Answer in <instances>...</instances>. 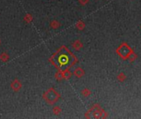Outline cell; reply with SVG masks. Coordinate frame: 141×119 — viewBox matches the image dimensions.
<instances>
[{
    "instance_id": "obj_1",
    "label": "cell",
    "mask_w": 141,
    "mask_h": 119,
    "mask_svg": "<svg viewBox=\"0 0 141 119\" xmlns=\"http://www.w3.org/2000/svg\"><path fill=\"white\" fill-rule=\"evenodd\" d=\"M49 61L58 70H64L74 66L78 59L65 46H61L49 58Z\"/></svg>"
},
{
    "instance_id": "obj_2",
    "label": "cell",
    "mask_w": 141,
    "mask_h": 119,
    "mask_svg": "<svg viewBox=\"0 0 141 119\" xmlns=\"http://www.w3.org/2000/svg\"><path fill=\"white\" fill-rule=\"evenodd\" d=\"M61 95L57 92L53 87L48 89L46 92L42 94V99L49 105H54L59 100Z\"/></svg>"
},
{
    "instance_id": "obj_3",
    "label": "cell",
    "mask_w": 141,
    "mask_h": 119,
    "mask_svg": "<svg viewBox=\"0 0 141 119\" xmlns=\"http://www.w3.org/2000/svg\"><path fill=\"white\" fill-rule=\"evenodd\" d=\"M116 52L120 55V57H121L123 60H127L129 55L133 52V50L128 46L127 43L124 42L117 48Z\"/></svg>"
},
{
    "instance_id": "obj_4",
    "label": "cell",
    "mask_w": 141,
    "mask_h": 119,
    "mask_svg": "<svg viewBox=\"0 0 141 119\" xmlns=\"http://www.w3.org/2000/svg\"><path fill=\"white\" fill-rule=\"evenodd\" d=\"M10 87H11V89H12V90L13 92L18 93L21 89L22 84L21 83V81L19 80L18 79H13L12 82H11Z\"/></svg>"
},
{
    "instance_id": "obj_5",
    "label": "cell",
    "mask_w": 141,
    "mask_h": 119,
    "mask_svg": "<svg viewBox=\"0 0 141 119\" xmlns=\"http://www.w3.org/2000/svg\"><path fill=\"white\" fill-rule=\"evenodd\" d=\"M84 75H85V71H84L83 69L81 67H77L76 69L74 70V75L75 77L78 78V79L83 77Z\"/></svg>"
},
{
    "instance_id": "obj_6",
    "label": "cell",
    "mask_w": 141,
    "mask_h": 119,
    "mask_svg": "<svg viewBox=\"0 0 141 119\" xmlns=\"http://www.w3.org/2000/svg\"><path fill=\"white\" fill-rule=\"evenodd\" d=\"M83 45L79 40H76V41H74L72 43V47L75 50H80L83 48Z\"/></svg>"
},
{
    "instance_id": "obj_7",
    "label": "cell",
    "mask_w": 141,
    "mask_h": 119,
    "mask_svg": "<svg viewBox=\"0 0 141 119\" xmlns=\"http://www.w3.org/2000/svg\"><path fill=\"white\" fill-rule=\"evenodd\" d=\"M60 22L57 20H52L51 22H50V28H52V29L54 30H56V29H58V28L60 27Z\"/></svg>"
},
{
    "instance_id": "obj_8",
    "label": "cell",
    "mask_w": 141,
    "mask_h": 119,
    "mask_svg": "<svg viewBox=\"0 0 141 119\" xmlns=\"http://www.w3.org/2000/svg\"><path fill=\"white\" fill-rule=\"evenodd\" d=\"M75 27L78 30H79V31H83L84 28H85L86 25H85V22H84L82 20H79V21H78L76 22V24H75Z\"/></svg>"
},
{
    "instance_id": "obj_9",
    "label": "cell",
    "mask_w": 141,
    "mask_h": 119,
    "mask_svg": "<svg viewBox=\"0 0 141 119\" xmlns=\"http://www.w3.org/2000/svg\"><path fill=\"white\" fill-rule=\"evenodd\" d=\"M63 71V76H64V80H68L72 76V72L69 70V69H67L64 70H62Z\"/></svg>"
},
{
    "instance_id": "obj_10",
    "label": "cell",
    "mask_w": 141,
    "mask_h": 119,
    "mask_svg": "<svg viewBox=\"0 0 141 119\" xmlns=\"http://www.w3.org/2000/svg\"><path fill=\"white\" fill-rule=\"evenodd\" d=\"M10 59V56L7 53V52H2L1 54H0V60H1L2 62H7Z\"/></svg>"
},
{
    "instance_id": "obj_11",
    "label": "cell",
    "mask_w": 141,
    "mask_h": 119,
    "mask_svg": "<svg viewBox=\"0 0 141 119\" xmlns=\"http://www.w3.org/2000/svg\"><path fill=\"white\" fill-rule=\"evenodd\" d=\"M55 78L57 81H63L64 80V76H63V71L62 70H58L55 73Z\"/></svg>"
},
{
    "instance_id": "obj_12",
    "label": "cell",
    "mask_w": 141,
    "mask_h": 119,
    "mask_svg": "<svg viewBox=\"0 0 141 119\" xmlns=\"http://www.w3.org/2000/svg\"><path fill=\"white\" fill-rule=\"evenodd\" d=\"M23 20H24V22H26V24H29L33 21V16L31 14H30V13H26L24 16Z\"/></svg>"
},
{
    "instance_id": "obj_13",
    "label": "cell",
    "mask_w": 141,
    "mask_h": 119,
    "mask_svg": "<svg viewBox=\"0 0 141 119\" xmlns=\"http://www.w3.org/2000/svg\"><path fill=\"white\" fill-rule=\"evenodd\" d=\"M52 112L55 116H57V115H59L62 112V108L59 106H55L52 109Z\"/></svg>"
},
{
    "instance_id": "obj_14",
    "label": "cell",
    "mask_w": 141,
    "mask_h": 119,
    "mask_svg": "<svg viewBox=\"0 0 141 119\" xmlns=\"http://www.w3.org/2000/svg\"><path fill=\"white\" fill-rule=\"evenodd\" d=\"M92 94V92H91V90H90L89 89H88V88H84L82 91H81V94L83 96V97H88V96Z\"/></svg>"
},
{
    "instance_id": "obj_15",
    "label": "cell",
    "mask_w": 141,
    "mask_h": 119,
    "mask_svg": "<svg viewBox=\"0 0 141 119\" xmlns=\"http://www.w3.org/2000/svg\"><path fill=\"white\" fill-rule=\"evenodd\" d=\"M116 79H117V80H118V81H120V82H124V81H125L126 79V75L124 73H120L119 75H117Z\"/></svg>"
},
{
    "instance_id": "obj_16",
    "label": "cell",
    "mask_w": 141,
    "mask_h": 119,
    "mask_svg": "<svg viewBox=\"0 0 141 119\" xmlns=\"http://www.w3.org/2000/svg\"><path fill=\"white\" fill-rule=\"evenodd\" d=\"M136 58H137V55H136V54H135L134 51L129 55V57H128V60L129 61H131V62H133V61H134L135 60H136Z\"/></svg>"
},
{
    "instance_id": "obj_17",
    "label": "cell",
    "mask_w": 141,
    "mask_h": 119,
    "mask_svg": "<svg viewBox=\"0 0 141 119\" xmlns=\"http://www.w3.org/2000/svg\"><path fill=\"white\" fill-rule=\"evenodd\" d=\"M78 2L83 6H85V5H87L89 3V0H78Z\"/></svg>"
},
{
    "instance_id": "obj_18",
    "label": "cell",
    "mask_w": 141,
    "mask_h": 119,
    "mask_svg": "<svg viewBox=\"0 0 141 119\" xmlns=\"http://www.w3.org/2000/svg\"><path fill=\"white\" fill-rule=\"evenodd\" d=\"M0 45H1V40H0Z\"/></svg>"
}]
</instances>
